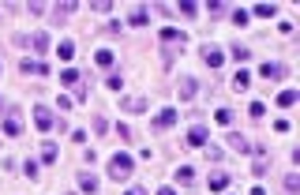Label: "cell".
<instances>
[{"instance_id":"1","label":"cell","mask_w":300,"mask_h":195,"mask_svg":"<svg viewBox=\"0 0 300 195\" xmlns=\"http://www.w3.org/2000/svg\"><path fill=\"white\" fill-rule=\"evenodd\" d=\"M131 169H135V158H131V154H113V158H109V177H113V180H128Z\"/></svg>"},{"instance_id":"2","label":"cell","mask_w":300,"mask_h":195,"mask_svg":"<svg viewBox=\"0 0 300 195\" xmlns=\"http://www.w3.org/2000/svg\"><path fill=\"white\" fill-rule=\"evenodd\" d=\"M259 75L274 83V79H282V75H285V64H278V60H266L263 68H259Z\"/></svg>"},{"instance_id":"3","label":"cell","mask_w":300,"mask_h":195,"mask_svg":"<svg viewBox=\"0 0 300 195\" xmlns=\"http://www.w3.org/2000/svg\"><path fill=\"white\" fill-rule=\"evenodd\" d=\"M34 124H38V132H49L56 120H53V113H49V109H42V105H38V109H34Z\"/></svg>"},{"instance_id":"4","label":"cell","mask_w":300,"mask_h":195,"mask_svg":"<svg viewBox=\"0 0 300 195\" xmlns=\"http://www.w3.org/2000/svg\"><path fill=\"white\" fill-rule=\"evenodd\" d=\"M19 132H23V120H19V113H8V116H4V135H12V139H15Z\"/></svg>"},{"instance_id":"5","label":"cell","mask_w":300,"mask_h":195,"mask_svg":"<svg viewBox=\"0 0 300 195\" xmlns=\"http://www.w3.org/2000/svg\"><path fill=\"white\" fill-rule=\"evenodd\" d=\"M195 90H199L195 75H184V79H180V98H184V102H188V98H195Z\"/></svg>"},{"instance_id":"6","label":"cell","mask_w":300,"mask_h":195,"mask_svg":"<svg viewBox=\"0 0 300 195\" xmlns=\"http://www.w3.org/2000/svg\"><path fill=\"white\" fill-rule=\"evenodd\" d=\"M225 139H229V150H237V154H248V150H251V143L244 139V135H237V132L225 135Z\"/></svg>"},{"instance_id":"7","label":"cell","mask_w":300,"mask_h":195,"mask_svg":"<svg viewBox=\"0 0 300 195\" xmlns=\"http://www.w3.org/2000/svg\"><path fill=\"white\" fill-rule=\"evenodd\" d=\"M19 68H23V75H49V68H45L42 60H23Z\"/></svg>"},{"instance_id":"8","label":"cell","mask_w":300,"mask_h":195,"mask_svg":"<svg viewBox=\"0 0 300 195\" xmlns=\"http://www.w3.org/2000/svg\"><path fill=\"white\" fill-rule=\"evenodd\" d=\"M120 109H128V113H147V98H124Z\"/></svg>"},{"instance_id":"9","label":"cell","mask_w":300,"mask_h":195,"mask_svg":"<svg viewBox=\"0 0 300 195\" xmlns=\"http://www.w3.org/2000/svg\"><path fill=\"white\" fill-rule=\"evenodd\" d=\"M177 124V109H161L158 120H154V128H173Z\"/></svg>"},{"instance_id":"10","label":"cell","mask_w":300,"mask_h":195,"mask_svg":"<svg viewBox=\"0 0 300 195\" xmlns=\"http://www.w3.org/2000/svg\"><path fill=\"white\" fill-rule=\"evenodd\" d=\"M79 188L86 195H94V191H98V177H94V173H79Z\"/></svg>"},{"instance_id":"11","label":"cell","mask_w":300,"mask_h":195,"mask_svg":"<svg viewBox=\"0 0 300 195\" xmlns=\"http://www.w3.org/2000/svg\"><path fill=\"white\" fill-rule=\"evenodd\" d=\"M188 146H207V128H199V124H195V128L188 132Z\"/></svg>"},{"instance_id":"12","label":"cell","mask_w":300,"mask_h":195,"mask_svg":"<svg viewBox=\"0 0 300 195\" xmlns=\"http://www.w3.org/2000/svg\"><path fill=\"white\" fill-rule=\"evenodd\" d=\"M30 45H34V53H45V49H49V34H45V30L30 34Z\"/></svg>"},{"instance_id":"13","label":"cell","mask_w":300,"mask_h":195,"mask_svg":"<svg viewBox=\"0 0 300 195\" xmlns=\"http://www.w3.org/2000/svg\"><path fill=\"white\" fill-rule=\"evenodd\" d=\"M203 60H207L210 68H221V64H225V53H218V49H207V53H203Z\"/></svg>"},{"instance_id":"14","label":"cell","mask_w":300,"mask_h":195,"mask_svg":"<svg viewBox=\"0 0 300 195\" xmlns=\"http://www.w3.org/2000/svg\"><path fill=\"white\" fill-rule=\"evenodd\" d=\"M229 188V173H214L210 177V191H225Z\"/></svg>"},{"instance_id":"15","label":"cell","mask_w":300,"mask_h":195,"mask_svg":"<svg viewBox=\"0 0 300 195\" xmlns=\"http://www.w3.org/2000/svg\"><path fill=\"white\" fill-rule=\"evenodd\" d=\"M248 86H251V75H248V72H237V75H233V90H240V94H244Z\"/></svg>"},{"instance_id":"16","label":"cell","mask_w":300,"mask_h":195,"mask_svg":"<svg viewBox=\"0 0 300 195\" xmlns=\"http://www.w3.org/2000/svg\"><path fill=\"white\" fill-rule=\"evenodd\" d=\"M56 53H60V60H72V56H75V42H72V38H64Z\"/></svg>"},{"instance_id":"17","label":"cell","mask_w":300,"mask_h":195,"mask_svg":"<svg viewBox=\"0 0 300 195\" xmlns=\"http://www.w3.org/2000/svg\"><path fill=\"white\" fill-rule=\"evenodd\" d=\"M60 83H64V86H79V72H75V68H64V72H60Z\"/></svg>"},{"instance_id":"18","label":"cell","mask_w":300,"mask_h":195,"mask_svg":"<svg viewBox=\"0 0 300 195\" xmlns=\"http://www.w3.org/2000/svg\"><path fill=\"white\" fill-rule=\"evenodd\" d=\"M195 180V173H191V165H180L177 169V184H191Z\"/></svg>"},{"instance_id":"19","label":"cell","mask_w":300,"mask_h":195,"mask_svg":"<svg viewBox=\"0 0 300 195\" xmlns=\"http://www.w3.org/2000/svg\"><path fill=\"white\" fill-rule=\"evenodd\" d=\"M255 15H259V19H274L278 8H274V4H255Z\"/></svg>"},{"instance_id":"20","label":"cell","mask_w":300,"mask_h":195,"mask_svg":"<svg viewBox=\"0 0 300 195\" xmlns=\"http://www.w3.org/2000/svg\"><path fill=\"white\" fill-rule=\"evenodd\" d=\"M161 42H184V34L177 26H165V30H161Z\"/></svg>"},{"instance_id":"21","label":"cell","mask_w":300,"mask_h":195,"mask_svg":"<svg viewBox=\"0 0 300 195\" xmlns=\"http://www.w3.org/2000/svg\"><path fill=\"white\" fill-rule=\"evenodd\" d=\"M296 90H282V94H278V105H296Z\"/></svg>"},{"instance_id":"22","label":"cell","mask_w":300,"mask_h":195,"mask_svg":"<svg viewBox=\"0 0 300 195\" xmlns=\"http://www.w3.org/2000/svg\"><path fill=\"white\" fill-rule=\"evenodd\" d=\"M94 60H98L102 68H109V64H113V49H98V56H94Z\"/></svg>"},{"instance_id":"23","label":"cell","mask_w":300,"mask_h":195,"mask_svg":"<svg viewBox=\"0 0 300 195\" xmlns=\"http://www.w3.org/2000/svg\"><path fill=\"white\" fill-rule=\"evenodd\" d=\"M42 161H45V165H53V161H56V146H53V143H45V150H42Z\"/></svg>"},{"instance_id":"24","label":"cell","mask_w":300,"mask_h":195,"mask_svg":"<svg viewBox=\"0 0 300 195\" xmlns=\"http://www.w3.org/2000/svg\"><path fill=\"white\" fill-rule=\"evenodd\" d=\"M147 23H150V19H147L143 8H139V12H131V26H147Z\"/></svg>"},{"instance_id":"25","label":"cell","mask_w":300,"mask_h":195,"mask_svg":"<svg viewBox=\"0 0 300 195\" xmlns=\"http://www.w3.org/2000/svg\"><path fill=\"white\" fill-rule=\"evenodd\" d=\"M285 191H300V177H296V173H289V177H285Z\"/></svg>"},{"instance_id":"26","label":"cell","mask_w":300,"mask_h":195,"mask_svg":"<svg viewBox=\"0 0 300 195\" xmlns=\"http://www.w3.org/2000/svg\"><path fill=\"white\" fill-rule=\"evenodd\" d=\"M180 15H199V4H191V0H184V4H180Z\"/></svg>"},{"instance_id":"27","label":"cell","mask_w":300,"mask_h":195,"mask_svg":"<svg viewBox=\"0 0 300 195\" xmlns=\"http://www.w3.org/2000/svg\"><path fill=\"white\" fill-rule=\"evenodd\" d=\"M248 113H251V116H255V120H259V116L266 113V105H263V102H251V105H248Z\"/></svg>"},{"instance_id":"28","label":"cell","mask_w":300,"mask_h":195,"mask_svg":"<svg viewBox=\"0 0 300 195\" xmlns=\"http://www.w3.org/2000/svg\"><path fill=\"white\" fill-rule=\"evenodd\" d=\"M105 83H109V90H120V86H124V79H120V72H113V75H109V79H105Z\"/></svg>"},{"instance_id":"29","label":"cell","mask_w":300,"mask_h":195,"mask_svg":"<svg viewBox=\"0 0 300 195\" xmlns=\"http://www.w3.org/2000/svg\"><path fill=\"white\" fill-rule=\"evenodd\" d=\"M229 56H233V60H248V56H251V49H240V45H237Z\"/></svg>"},{"instance_id":"30","label":"cell","mask_w":300,"mask_h":195,"mask_svg":"<svg viewBox=\"0 0 300 195\" xmlns=\"http://www.w3.org/2000/svg\"><path fill=\"white\" fill-rule=\"evenodd\" d=\"M214 116H218V124H233V113H229V109H218Z\"/></svg>"},{"instance_id":"31","label":"cell","mask_w":300,"mask_h":195,"mask_svg":"<svg viewBox=\"0 0 300 195\" xmlns=\"http://www.w3.org/2000/svg\"><path fill=\"white\" fill-rule=\"evenodd\" d=\"M251 173H255V177H266L270 169H266V161H255V165H251Z\"/></svg>"},{"instance_id":"32","label":"cell","mask_w":300,"mask_h":195,"mask_svg":"<svg viewBox=\"0 0 300 195\" xmlns=\"http://www.w3.org/2000/svg\"><path fill=\"white\" fill-rule=\"evenodd\" d=\"M158 195H177V191H173V188H158Z\"/></svg>"},{"instance_id":"33","label":"cell","mask_w":300,"mask_h":195,"mask_svg":"<svg viewBox=\"0 0 300 195\" xmlns=\"http://www.w3.org/2000/svg\"><path fill=\"white\" fill-rule=\"evenodd\" d=\"M124 195H143V188H128V191H124Z\"/></svg>"},{"instance_id":"34","label":"cell","mask_w":300,"mask_h":195,"mask_svg":"<svg viewBox=\"0 0 300 195\" xmlns=\"http://www.w3.org/2000/svg\"><path fill=\"white\" fill-rule=\"evenodd\" d=\"M0 75H4V68H0Z\"/></svg>"}]
</instances>
